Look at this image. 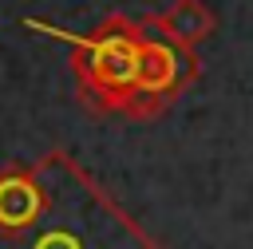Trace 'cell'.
<instances>
[{
    "label": "cell",
    "mask_w": 253,
    "mask_h": 249,
    "mask_svg": "<svg viewBox=\"0 0 253 249\" xmlns=\"http://www.w3.org/2000/svg\"><path fill=\"white\" fill-rule=\"evenodd\" d=\"M138 43H142V20L134 24L123 16H111L95 36L79 40L75 79H79V95L95 111L123 115V103L138 75Z\"/></svg>",
    "instance_id": "6da1fadb"
},
{
    "label": "cell",
    "mask_w": 253,
    "mask_h": 249,
    "mask_svg": "<svg viewBox=\"0 0 253 249\" xmlns=\"http://www.w3.org/2000/svg\"><path fill=\"white\" fill-rule=\"evenodd\" d=\"M194 75H198L194 51H190V47H178L174 40H166L158 28H150V24L142 20L134 87H138V91H150V95H162V99H174Z\"/></svg>",
    "instance_id": "7a4b0ae2"
},
{
    "label": "cell",
    "mask_w": 253,
    "mask_h": 249,
    "mask_svg": "<svg viewBox=\"0 0 253 249\" xmlns=\"http://www.w3.org/2000/svg\"><path fill=\"white\" fill-rule=\"evenodd\" d=\"M146 24L150 28H158L166 40H174L178 47H198V43H206L210 36H213V28H217V16L210 12V4L206 0H174L166 12H158V16H146Z\"/></svg>",
    "instance_id": "3957f363"
},
{
    "label": "cell",
    "mask_w": 253,
    "mask_h": 249,
    "mask_svg": "<svg viewBox=\"0 0 253 249\" xmlns=\"http://www.w3.org/2000/svg\"><path fill=\"white\" fill-rule=\"evenodd\" d=\"M43 209V194L32 186L28 174H8L0 178V221L4 225H28Z\"/></svg>",
    "instance_id": "277c9868"
}]
</instances>
